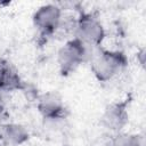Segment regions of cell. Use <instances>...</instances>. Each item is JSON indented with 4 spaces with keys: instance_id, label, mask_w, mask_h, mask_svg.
I'll return each mask as SVG.
<instances>
[{
    "instance_id": "6da1fadb",
    "label": "cell",
    "mask_w": 146,
    "mask_h": 146,
    "mask_svg": "<svg viewBox=\"0 0 146 146\" xmlns=\"http://www.w3.org/2000/svg\"><path fill=\"white\" fill-rule=\"evenodd\" d=\"M90 68L99 82H108L122 73L128 66L127 56L119 50L98 47L90 57Z\"/></svg>"
},
{
    "instance_id": "7a4b0ae2",
    "label": "cell",
    "mask_w": 146,
    "mask_h": 146,
    "mask_svg": "<svg viewBox=\"0 0 146 146\" xmlns=\"http://www.w3.org/2000/svg\"><path fill=\"white\" fill-rule=\"evenodd\" d=\"M94 48L86 46L78 38H73L59 48L57 52V63L62 75L73 73L83 62L90 59Z\"/></svg>"
},
{
    "instance_id": "3957f363",
    "label": "cell",
    "mask_w": 146,
    "mask_h": 146,
    "mask_svg": "<svg viewBox=\"0 0 146 146\" xmlns=\"http://www.w3.org/2000/svg\"><path fill=\"white\" fill-rule=\"evenodd\" d=\"M75 38L88 47H100L105 39V30L98 16L94 13L81 11L78 17Z\"/></svg>"
},
{
    "instance_id": "277c9868",
    "label": "cell",
    "mask_w": 146,
    "mask_h": 146,
    "mask_svg": "<svg viewBox=\"0 0 146 146\" xmlns=\"http://www.w3.org/2000/svg\"><path fill=\"white\" fill-rule=\"evenodd\" d=\"M62 9L54 3H47L39 7L32 17L33 25L41 36H52L62 18Z\"/></svg>"
},
{
    "instance_id": "5b68a950",
    "label": "cell",
    "mask_w": 146,
    "mask_h": 146,
    "mask_svg": "<svg viewBox=\"0 0 146 146\" xmlns=\"http://www.w3.org/2000/svg\"><path fill=\"white\" fill-rule=\"evenodd\" d=\"M130 103L131 98L128 97L123 100L111 103L110 105H107L102 115V124L111 131L120 132L128 123V108Z\"/></svg>"
},
{
    "instance_id": "8992f818",
    "label": "cell",
    "mask_w": 146,
    "mask_h": 146,
    "mask_svg": "<svg viewBox=\"0 0 146 146\" xmlns=\"http://www.w3.org/2000/svg\"><path fill=\"white\" fill-rule=\"evenodd\" d=\"M36 108L42 117L47 121L64 120L67 114L63 98L56 91H47L40 94L36 99Z\"/></svg>"
},
{
    "instance_id": "52a82bcc",
    "label": "cell",
    "mask_w": 146,
    "mask_h": 146,
    "mask_svg": "<svg viewBox=\"0 0 146 146\" xmlns=\"http://www.w3.org/2000/svg\"><path fill=\"white\" fill-rule=\"evenodd\" d=\"M25 81L21 78L16 67L3 57H0V90L5 92L22 91Z\"/></svg>"
},
{
    "instance_id": "ba28073f",
    "label": "cell",
    "mask_w": 146,
    "mask_h": 146,
    "mask_svg": "<svg viewBox=\"0 0 146 146\" xmlns=\"http://www.w3.org/2000/svg\"><path fill=\"white\" fill-rule=\"evenodd\" d=\"M0 138L8 145L19 146L29 140L30 132L21 123H5L1 124Z\"/></svg>"
},
{
    "instance_id": "9c48e42d",
    "label": "cell",
    "mask_w": 146,
    "mask_h": 146,
    "mask_svg": "<svg viewBox=\"0 0 146 146\" xmlns=\"http://www.w3.org/2000/svg\"><path fill=\"white\" fill-rule=\"evenodd\" d=\"M76 24H78V18L73 17L72 15H62V18L52 36H56L59 40H65V41L75 38Z\"/></svg>"
},
{
    "instance_id": "30bf717a",
    "label": "cell",
    "mask_w": 146,
    "mask_h": 146,
    "mask_svg": "<svg viewBox=\"0 0 146 146\" xmlns=\"http://www.w3.org/2000/svg\"><path fill=\"white\" fill-rule=\"evenodd\" d=\"M110 146H143V141L138 135L117 132L111 139Z\"/></svg>"
},
{
    "instance_id": "8fae6325",
    "label": "cell",
    "mask_w": 146,
    "mask_h": 146,
    "mask_svg": "<svg viewBox=\"0 0 146 146\" xmlns=\"http://www.w3.org/2000/svg\"><path fill=\"white\" fill-rule=\"evenodd\" d=\"M137 57H139V58H140V59H139V62H140V64H141V65H144V63H145V50H144V49H141V50L138 52Z\"/></svg>"
},
{
    "instance_id": "7c38bea8",
    "label": "cell",
    "mask_w": 146,
    "mask_h": 146,
    "mask_svg": "<svg viewBox=\"0 0 146 146\" xmlns=\"http://www.w3.org/2000/svg\"><path fill=\"white\" fill-rule=\"evenodd\" d=\"M0 143H1V138H0Z\"/></svg>"
}]
</instances>
